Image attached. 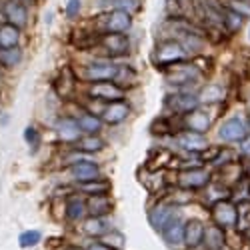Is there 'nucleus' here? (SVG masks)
<instances>
[{
  "instance_id": "obj_44",
  "label": "nucleus",
  "mask_w": 250,
  "mask_h": 250,
  "mask_svg": "<svg viewBox=\"0 0 250 250\" xmlns=\"http://www.w3.org/2000/svg\"><path fill=\"white\" fill-rule=\"evenodd\" d=\"M248 238H250V226H248Z\"/></svg>"
},
{
  "instance_id": "obj_29",
  "label": "nucleus",
  "mask_w": 250,
  "mask_h": 250,
  "mask_svg": "<svg viewBox=\"0 0 250 250\" xmlns=\"http://www.w3.org/2000/svg\"><path fill=\"white\" fill-rule=\"evenodd\" d=\"M20 42V28L12 24H2L0 26V48H14Z\"/></svg>"
},
{
  "instance_id": "obj_10",
  "label": "nucleus",
  "mask_w": 250,
  "mask_h": 250,
  "mask_svg": "<svg viewBox=\"0 0 250 250\" xmlns=\"http://www.w3.org/2000/svg\"><path fill=\"white\" fill-rule=\"evenodd\" d=\"M200 76L198 68L192 64V62H186V64H174L168 68V76H166V80H168V84L172 86H186V84H192V82H196V78Z\"/></svg>"
},
{
  "instance_id": "obj_20",
  "label": "nucleus",
  "mask_w": 250,
  "mask_h": 250,
  "mask_svg": "<svg viewBox=\"0 0 250 250\" xmlns=\"http://www.w3.org/2000/svg\"><path fill=\"white\" fill-rule=\"evenodd\" d=\"M202 246H204V250H224V246H226L224 228H220L218 224H208V226H204Z\"/></svg>"
},
{
  "instance_id": "obj_6",
  "label": "nucleus",
  "mask_w": 250,
  "mask_h": 250,
  "mask_svg": "<svg viewBox=\"0 0 250 250\" xmlns=\"http://www.w3.org/2000/svg\"><path fill=\"white\" fill-rule=\"evenodd\" d=\"M104 54L110 58H122L130 54V38L128 34H102L100 36V44Z\"/></svg>"
},
{
  "instance_id": "obj_8",
  "label": "nucleus",
  "mask_w": 250,
  "mask_h": 250,
  "mask_svg": "<svg viewBox=\"0 0 250 250\" xmlns=\"http://www.w3.org/2000/svg\"><path fill=\"white\" fill-rule=\"evenodd\" d=\"M248 136V124L240 116L228 118L218 128V138L222 142H242Z\"/></svg>"
},
{
  "instance_id": "obj_47",
  "label": "nucleus",
  "mask_w": 250,
  "mask_h": 250,
  "mask_svg": "<svg viewBox=\"0 0 250 250\" xmlns=\"http://www.w3.org/2000/svg\"><path fill=\"white\" fill-rule=\"evenodd\" d=\"M248 188H250V186H248Z\"/></svg>"
},
{
  "instance_id": "obj_23",
  "label": "nucleus",
  "mask_w": 250,
  "mask_h": 250,
  "mask_svg": "<svg viewBox=\"0 0 250 250\" xmlns=\"http://www.w3.org/2000/svg\"><path fill=\"white\" fill-rule=\"evenodd\" d=\"M56 92L62 96V98H68L74 88H76V72L74 68L70 66H64L60 72H58V78H56V84H54Z\"/></svg>"
},
{
  "instance_id": "obj_12",
  "label": "nucleus",
  "mask_w": 250,
  "mask_h": 250,
  "mask_svg": "<svg viewBox=\"0 0 250 250\" xmlns=\"http://www.w3.org/2000/svg\"><path fill=\"white\" fill-rule=\"evenodd\" d=\"M0 8H2L8 24L16 28H24L28 24V8L22 2H18V0H2Z\"/></svg>"
},
{
  "instance_id": "obj_2",
  "label": "nucleus",
  "mask_w": 250,
  "mask_h": 250,
  "mask_svg": "<svg viewBox=\"0 0 250 250\" xmlns=\"http://www.w3.org/2000/svg\"><path fill=\"white\" fill-rule=\"evenodd\" d=\"M116 72H118V64L112 60H106V58H96L92 62H86L84 66H80V78L86 80V82H108L116 78Z\"/></svg>"
},
{
  "instance_id": "obj_1",
  "label": "nucleus",
  "mask_w": 250,
  "mask_h": 250,
  "mask_svg": "<svg viewBox=\"0 0 250 250\" xmlns=\"http://www.w3.org/2000/svg\"><path fill=\"white\" fill-rule=\"evenodd\" d=\"M94 26L98 34H126L132 28V16L124 10H108L96 16Z\"/></svg>"
},
{
  "instance_id": "obj_39",
  "label": "nucleus",
  "mask_w": 250,
  "mask_h": 250,
  "mask_svg": "<svg viewBox=\"0 0 250 250\" xmlns=\"http://www.w3.org/2000/svg\"><path fill=\"white\" fill-rule=\"evenodd\" d=\"M80 12V0H68V4H66V16L72 20L76 18Z\"/></svg>"
},
{
  "instance_id": "obj_40",
  "label": "nucleus",
  "mask_w": 250,
  "mask_h": 250,
  "mask_svg": "<svg viewBox=\"0 0 250 250\" xmlns=\"http://www.w3.org/2000/svg\"><path fill=\"white\" fill-rule=\"evenodd\" d=\"M240 154L250 158V136H246L242 142H240Z\"/></svg>"
},
{
  "instance_id": "obj_45",
  "label": "nucleus",
  "mask_w": 250,
  "mask_h": 250,
  "mask_svg": "<svg viewBox=\"0 0 250 250\" xmlns=\"http://www.w3.org/2000/svg\"><path fill=\"white\" fill-rule=\"evenodd\" d=\"M248 38H250V26H248Z\"/></svg>"
},
{
  "instance_id": "obj_22",
  "label": "nucleus",
  "mask_w": 250,
  "mask_h": 250,
  "mask_svg": "<svg viewBox=\"0 0 250 250\" xmlns=\"http://www.w3.org/2000/svg\"><path fill=\"white\" fill-rule=\"evenodd\" d=\"M86 208H88V216L106 218V214L112 212L114 202L106 194H104V196H90V198H86Z\"/></svg>"
},
{
  "instance_id": "obj_26",
  "label": "nucleus",
  "mask_w": 250,
  "mask_h": 250,
  "mask_svg": "<svg viewBox=\"0 0 250 250\" xmlns=\"http://www.w3.org/2000/svg\"><path fill=\"white\" fill-rule=\"evenodd\" d=\"M82 230H84V234H88V236L102 238L104 234L110 230V224H108L106 218H94V216H88V218L84 220V224H82Z\"/></svg>"
},
{
  "instance_id": "obj_16",
  "label": "nucleus",
  "mask_w": 250,
  "mask_h": 250,
  "mask_svg": "<svg viewBox=\"0 0 250 250\" xmlns=\"http://www.w3.org/2000/svg\"><path fill=\"white\" fill-rule=\"evenodd\" d=\"M70 174L78 184L90 182V180L100 178V166L96 162H92V160H76L70 166Z\"/></svg>"
},
{
  "instance_id": "obj_13",
  "label": "nucleus",
  "mask_w": 250,
  "mask_h": 250,
  "mask_svg": "<svg viewBox=\"0 0 250 250\" xmlns=\"http://www.w3.org/2000/svg\"><path fill=\"white\" fill-rule=\"evenodd\" d=\"M54 130H56V136L62 140V142H72L76 144L80 138H82V130L78 126L76 118L72 116H62L56 120L54 124Z\"/></svg>"
},
{
  "instance_id": "obj_5",
  "label": "nucleus",
  "mask_w": 250,
  "mask_h": 250,
  "mask_svg": "<svg viewBox=\"0 0 250 250\" xmlns=\"http://www.w3.org/2000/svg\"><path fill=\"white\" fill-rule=\"evenodd\" d=\"M88 98L102 102V104H110L116 100H124V90L116 84V82L108 80V82H92L86 88Z\"/></svg>"
},
{
  "instance_id": "obj_43",
  "label": "nucleus",
  "mask_w": 250,
  "mask_h": 250,
  "mask_svg": "<svg viewBox=\"0 0 250 250\" xmlns=\"http://www.w3.org/2000/svg\"><path fill=\"white\" fill-rule=\"evenodd\" d=\"M68 250H82V248H76V246H70Z\"/></svg>"
},
{
  "instance_id": "obj_25",
  "label": "nucleus",
  "mask_w": 250,
  "mask_h": 250,
  "mask_svg": "<svg viewBox=\"0 0 250 250\" xmlns=\"http://www.w3.org/2000/svg\"><path fill=\"white\" fill-rule=\"evenodd\" d=\"M108 190H110V182L102 180V178L78 184V192L84 194L86 198H90V196H104V194H108Z\"/></svg>"
},
{
  "instance_id": "obj_33",
  "label": "nucleus",
  "mask_w": 250,
  "mask_h": 250,
  "mask_svg": "<svg viewBox=\"0 0 250 250\" xmlns=\"http://www.w3.org/2000/svg\"><path fill=\"white\" fill-rule=\"evenodd\" d=\"M222 22H224L226 34H234V32H238V30L244 26V18H242L240 14H236V12H230V10L224 8V12H222Z\"/></svg>"
},
{
  "instance_id": "obj_15",
  "label": "nucleus",
  "mask_w": 250,
  "mask_h": 250,
  "mask_svg": "<svg viewBox=\"0 0 250 250\" xmlns=\"http://www.w3.org/2000/svg\"><path fill=\"white\" fill-rule=\"evenodd\" d=\"M160 234H162L164 242L168 246H174V248L182 246V242H184V222H182V218L178 214L172 216L168 222L162 226Z\"/></svg>"
},
{
  "instance_id": "obj_46",
  "label": "nucleus",
  "mask_w": 250,
  "mask_h": 250,
  "mask_svg": "<svg viewBox=\"0 0 250 250\" xmlns=\"http://www.w3.org/2000/svg\"><path fill=\"white\" fill-rule=\"evenodd\" d=\"M248 108H250V104H248Z\"/></svg>"
},
{
  "instance_id": "obj_17",
  "label": "nucleus",
  "mask_w": 250,
  "mask_h": 250,
  "mask_svg": "<svg viewBox=\"0 0 250 250\" xmlns=\"http://www.w3.org/2000/svg\"><path fill=\"white\" fill-rule=\"evenodd\" d=\"M176 142L178 146L190 154H198V152H204L208 148V140L204 138V134H196V132H190V130H184L176 136Z\"/></svg>"
},
{
  "instance_id": "obj_34",
  "label": "nucleus",
  "mask_w": 250,
  "mask_h": 250,
  "mask_svg": "<svg viewBox=\"0 0 250 250\" xmlns=\"http://www.w3.org/2000/svg\"><path fill=\"white\" fill-rule=\"evenodd\" d=\"M100 242H102L104 246H108L110 250H122V248H124V236H122V232H118V230H108L106 234L100 238Z\"/></svg>"
},
{
  "instance_id": "obj_41",
  "label": "nucleus",
  "mask_w": 250,
  "mask_h": 250,
  "mask_svg": "<svg viewBox=\"0 0 250 250\" xmlns=\"http://www.w3.org/2000/svg\"><path fill=\"white\" fill-rule=\"evenodd\" d=\"M86 250H110V248H108V246H104V244L98 240V242H92L90 246H86Z\"/></svg>"
},
{
  "instance_id": "obj_30",
  "label": "nucleus",
  "mask_w": 250,
  "mask_h": 250,
  "mask_svg": "<svg viewBox=\"0 0 250 250\" xmlns=\"http://www.w3.org/2000/svg\"><path fill=\"white\" fill-rule=\"evenodd\" d=\"M104 142L98 134H92V136H82L78 142H76V150H80V152H84V154H94V152H100L102 148H104Z\"/></svg>"
},
{
  "instance_id": "obj_27",
  "label": "nucleus",
  "mask_w": 250,
  "mask_h": 250,
  "mask_svg": "<svg viewBox=\"0 0 250 250\" xmlns=\"http://www.w3.org/2000/svg\"><path fill=\"white\" fill-rule=\"evenodd\" d=\"M228 196H230V188L224 186L222 182H210L204 188V200L208 204H212V206L220 200H228Z\"/></svg>"
},
{
  "instance_id": "obj_9",
  "label": "nucleus",
  "mask_w": 250,
  "mask_h": 250,
  "mask_svg": "<svg viewBox=\"0 0 250 250\" xmlns=\"http://www.w3.org/2000/svg\"><path fill=\"white\" fill-rule=\"evenodd\" d=\"M130 116V104L126 100H116L110 104H104L100 110V120L108 126H116V124H122Z\"/></svg>"
},
{
  "instance_id": "obj_37",
  "label": "nucleus",
  "mask_w": 250,
  "mask_h": 250,
  "mask_svg": "<svg viewBox=\"0 0 250 250\" xmlns=\"http://www.w3.org/2000/svg\"><path fill=\"white\" fill-rule=\"evenodd\" d=\"M150 130H152V134H172L170 120L168 118H158L156 122H152Z\"/></svg>"
},
{
  "instance_id": "obj_4",
  "label": "nucleus",
  "mask_w": 250,
  "mask_h": 250,
  "mask_svg": "<svg viewBox=\"0 0 250 250\" xmlns=\"http://www.w3.org/2000/svg\"><path fill=\"white\" fill-rule=\"evenodd\" d=\"M212 176L206 168H190V170H178L176 186L182 190H204L210 184Z\"/></svg>"
},
{
  "instance_id": "obj_11",
  "label": "nucleus",
  "mask_w": 250,
  "mask_h": 250,
  "mask_svg": "<svg viewBox=\"0 0 250 250\" xmlns=\"http://www.w3.org/2000/svg\"><path fill=\"white\" fill-rule=\"evenodd\" d=\"M166 104L170 106L172 112L176 114H190L194 110H198L200 102H198V96L194 92H186V90H180L172 96H168V100H166Z\"/></svg>"
},
{
  "instance_id": "obj_3",
  "label": "nucleus",
  "mask_w": 250,
  "mask_h": 250,
  "mask_svg": "<svg viewBox=\"0 0 250 250\" xmlns=\"http://www.w3.org/2000/svg\"><path fill=\"white\" fill-rule=\"evenodd\" d=\"M184 58H186V52L178 40H164L152 52V62L160 68L180 64V62H184Z\"/></svg>"
},
{
  "instance_id": "obj_28",
  "label": "nucleus",
  "mask_w": 250,
  "mask_h": 250,
  "mask_svg": "<svg viewBox=\"0 0 250 250\" xmlns=\"http://www.w3.org/2000/svg\"><path fill=\"white\" fill-rule=\"evenodd\" d=\"M224 96H226L224 86H220V84H208L198 94V102L200 104H216V102H222Z\"/></svg>"
},
{
  "instance_id": "obj_38",
  "label": "nucleus",
  "mask_w": 250,
  "mask_h": 250,
  "mask_svg": "<svg viewBox=\"0 0 250 250\" xmlns=\"http://www.w3.org/2000/svg\"><path fill=\"white\" fill-rule=\"evenodd\" d=\"M24 140L30 144V146H36V144H38V140H40V134H38V130H36L34 126H28V128L24 130Z\"/></svg>"
},
{
  "instance_id": "obj_7",
  "label": "nucleus",
  "mask_w": 250,
  "mask_h": 250,
  "mask_svg": "<svg viewBox=\"0 0 250 250\" xmlns=\"http://www.w3.org/2000/svg\"><path fill=\"white\" fill-rule=\"evenodd\" d=\"M212 218H214V224H218L220 228H232L240 220V210L234 202L220 200L212 206Z\"/></svg>"
},
{
  "instance_id": "obj_14",
  "label": "nucleus",
  "mask_w": 250,
  "mask_h": 250,
  "mask_svg": "<svg viewBox=\"0 0 250 250\" xmlns=\"http://www.w3.org/2000/svg\"><path fill=\"white\" fill-rule=\"evenodd\" d=\"M176 214L178 212H176V206L174 204H170V202H158V204H154V208H150L148 222H150V226L154 228L156 232H160L162 226L168 222L172 216H176Z\"/></svg>"
},
{
  "instance_id": "obj_42",
  "label": "nucleus",
  "mask_w": 250,
  "mask_h": 250,
  "mask_svg": "<svg viewBox=\"0 0 250 250\" xmlns=\"http://www.w3.org/2000/svg\"><path fill=\"white\" fill-rule=\"evenodd\" d=\"M18 2H22L24 6H28V4H34V0H18Z\"/></svg>"
},
{
  "instance_id": "obj_21",
  "label": "nucleus",
  "mask_w": 250,
  "mask_h": 250,
  "mask_svg": "<svg viewBox=\"0 0 250 250\" xmlns=\"http://www.w3.org/2000/svg\"><path fill=\"white\" fill-rule=\"evenodd\" d=\"M184 126H186V130H190V132L204 134V132L210 130L212 118L208 116L206 112H202V110H194V112L184 116Z\"/></svg>"
},
{
  "instance_id": "obj_36",
  "label": "nucleus",
  "mask_w": 250,
  "mask_h": 250,
  "mask_svg": "<svg viewBox=\"0 0 250 250\" xmlns=\"http://www.w3.org/2000/svg\"><path fill=\"white\" fill-rule=\"evenodd\" d=\"M40 240H42V234H40L38 230H26L18 236V244L22 248H30V246H36Z\"/></svg>"
},
{
  "instance_id": "obj_24",
  "label": "nucleus",
  "mask_w": 250,
  "mask_h": 250,
  "mask_svg": "<svg viewBox=\"0 0 250 250\" xmlns=\"http://www.w3.org/2000/svg\"><path fill=\"white\" fill-rule=\"evenodd\" d=\"M76 122H78L82 134H86V136L98 134V132L102 130V126H104V122L100 120V116L94 114V112H82V114L76 118Z\"/></svg>"
},
{
  "instance_id": "obj_35",
  "label": "nucleus",
  "mask_w": 250,
  "mask_h": 250,
  "mask_svg": "<svg viewBox=\"0 0 250 250\" xmlns=\"http://www.w3.org/2000/svg\"><path fill=\"white\" fill-rule=\"evenodd\" d=\"M112 10H124L130 16L140 8V0H110Z\"/></svg>"
},
{
  "instance_id": "obj_31",
  "label": "nucleus",
  "mask_w": 250,
  "mask_h": 250,
  "mask_svg": "<svg viewBox=\"0 0 250 250\" xmlns=\"http://www.w3.org/2000/svg\"><path fill=\"white\" fill-rule=\"evenodd\" d=\"M136 80H138V74L132 66H120L118 64V72H116V78L114 82L122 88V90H126V88H132L136 84Z\"/></svg>"
},
{
  "instance_id": "obj_32",
  "label": "nucleus",
  "mask_w": 250,
  "mask_h": 250,
  "mask_svg": "<svg viewBox=\"0 0 250 250\" xmlns=\"http://www.w3.org/2000/svg\"><path fill=\"white\" fill-rule=\"evenodd\" d=\"M22 60V50L18 46L14 48H0V66L2 68H14Z\"/></svg>"
},
{
  "instance_id": "obj_19",
  "label": "nucleus",
  "mask_w": 250,
  "mask_h": 250,
  "mask_svg": "<svg viewBox=\"0 0 250 250\" xmlns=\"http://www.w3.org/2000/svg\"><path fill=\"white\" fill-rule=\"evenodd\" d=\"M64 216L70 222H80L88 218V208H86V198L82 194H74L66 200L64 204Z\"/></svg>"
},
{
  "instance_id": "obj_18",
  "label": "nucleus",
  "mask_w": 250,
  "mask_h": 250,
  "mask_svg": "<svg viewBox=\"0 0 250 250\" xmlns=\"http://www.w3.org/2000/svg\"><path fill=\"white\" fill-rule=\"evenodd\" d=\"M202 236H204V222L198 218H188L184 222V242L182 246L186 248H198L202 246Z\"/></svg>"
}]
</instances>
